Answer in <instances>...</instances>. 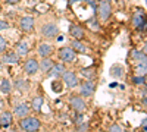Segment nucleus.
<instances>
[{"label": "nucleus", "instance_id": "obj_1", "mask_svg": "<svg viewBox=\"0 0 147 132\" xmlns=\"http://www.w3.org/2000/svg\"><path fill=\"white\" fill-rule=\"evenodd\" d=\"M19 129H22L24 132H38L41 128V122L38 117L35 116H25V117H21L19 119Z\"/></svg>", "mask_w": 147, "mask_h": 132}, {"label": "nucleus", "instance_id": "obj_2", "mask_svg": "<svg viewBox=\"0 0 147 132\" xmlns=\"http://www.w3.org/2000/svg\"><path fill=\"white\" fill-rule=\"evenodd\" d=\"M110 15H112V6H110L109 2L103 0V2L97 5V16H99L102 22H106L110 18Z\"/></svg>", "mask_w": 147, "mask_h": 132}, {"label": "nucleus", "instance_id": "obj_3", "mask_svg": "<svg viewBox=\"0 0 147 132\" xmlns=\"http://www.w3.org/2000/svg\"><path fill=\"white\" fill-rule=\"evenodd\" d=\"M69 104L74 110H75V113H84L85 110H87V106H85V101L84 98L81 97V95H72V97L69 98Z\"/></svg>", "mask_w": 147, "mask_h": 132}, {"label": "nucleus", "instance_id": "obj_4", "mask_svg": "<svg viewBox=\"0 0 147 132\" xmlns=\"http://www.w3.org/2000/svg\"><path fill=\"white\" fill-rule=\"evenodd\" d=\"M57 54H59L60 60L66 62V63H71V62H74L77 59V53L74 52L71 47H62V49H59Z\"/></svg>", "mask_w": 147, "mask_h": 132}, {"label": "nucleus", "instance_id": "obj_5", "mask_svg": "<svg viewBox=\"0 0 147 132\" xmlns=\"http://www.w3.org/2000/svg\"><path fill=\"white\" fill-rule=\"evenodd\" d=\"M41 34H43V37H46V38H53V37H56V35L59 34V28H57L56 23L49 22V23H44V25L41 27Z\"/></svg>", "mask_w": 147, "mask_h": 132}, {"label": "nucleus", "instance_id": "obj_6", "mask_svg": "<svg viewBox=\"0 0 147 132\" xmlns=\"http://www.w3.org/2000/svg\"><path fill=\"white\" fill-rule=\"evenodd\" d=\"M62 78H63V82L68 88H75L78 85V78L75 75V72L72 70H65L62 74Z\"/></svg>", "mask_w": 147, "mask_h": 132}, {"label": "nucleus", "instance_id": "obj_7", "mask_svg": "<svg viewBox=\"0 0 147 132\" xmlns=\"http://www.w3.org/2000/svg\"><path fill=\"white\" fill-rule=\"evenodd\" d=\"M37 70H38V62L35 57H30L24 62V72L27 75H35Z\"/></svg>", "mask_w": 147, "mask_h": 132}, {"label": "nucleus", "instance_id": "obj_8", "mask_svg": "<svg viewBox=\"0 0 147 132\" xmlns=\"http://www.w3.org/2000/svg\"><path fill=\"white\" fill-rule=\"evenodd\" d=\"M30 112H31V107H30L27 103H19V104H16V106L13 107V116H16V117H19V119L28 116Z\"/></svg>", "mask_w": 147, "mask_h": 132}, {"label": "nucleus", "instance_id": "obj_9", "mask_svg": "<svg viewBox=\"0 0 147 132\" xmlns=\"http://www.w3.org/2000/svg\"><path fill=\"white\" fill-rule=\"evenodd\" d=\"M19 28L24 32H31L34 29V18L32 16H22L19 19Z\"/></svg>", "mask_w": 147, "mask_h": 132}, {"label": "nucleus", "instance_id": "obj_10", "mask_svg": "<svg viewBox=\"0 0 147 132\" xmlns=\"http://www.w3.org/2000/svg\"><path fill=\"white\" fill-rule=\"evenodd\" d=\"M94 92V82L87 79V81H84L81 84V87H80V94H81V97H90V95Z\"/></svg>", "mask_w": 147, "mask_h": 132}, {"label": "nucleus", "instance_id": "obj_11", "mask_svg": "<svg viewBox=\"0 0 147 132\" xmlns=\"http://www.w3.org/2000/svg\"><path fill=\"white\" fill-rule=\"evenodd\" d=\"M65 70H66V69H65V65H63V63H55L50 69L46 72V75H47V78H56V76L62 75Z\"/></svg>", "mask_w": 147, "mask_h": 132}, {"label": "nucleus", "instance_id": "obj_12", "mask_svg": "<svg viewBox=\"0 0 147 132\" xmlns=\"http://www.w3.org/2000/svg\"><path fill=\"white\" fill-rule=\"evenodd\" d=\"M53 46L52 44H49V43H41L40 46H38V49H37V53H38V56L40 57H50L52 54H53Z\"/></svg>", "mask_w": 147, "mask_h": 132}, {"label": "nucleus", "instance_id": "obj_13", "mask_svg": "<svg viewBox=\"0 0 147 132\" xmlns=\"http://www.w3.org/2000/svg\"><path fill=\"white\" fill-rule=\"evenodd\" d=\"M19 62V56L15 53V50L13 52H5L3 53V57H2V63H5V65H16Z\"/></svg>", "mask_w": 147, "mask_h": 132}, {"label": "nucleus", "instance_id": "obj_14", "mask_svg": "<svg viewBox=\"0 0 147 132\" xmlns=\"http://www.w3.org/2000/svg\"><path fill=\"white\" fill-rule=\"evenodd\" d=\"M69 35L71 37H74L75 40H82L84 38V28L81 25H77V23H71V27H69Z\"/></svg>", "mask_w": 147, "mask_h": 132}, {"label": "nucleus", "instance_id": "obj_15", "mask_svg": "<svg viewBox=\"0 0 147 132\" xmlns=\"http://www.w3.org/2000/svg\"><path fill=\"white\" fill-rule=\"evenodd\" d=\"M13 123V115L10 112H2L0 113V126L2 128H9Z\"/></svg>", "mask_w": 147, "mask_h": 132}, {"label": "nucleus", "instance_id": "obj_16", "mask_svg": "<svg viewBox=\"0 0 147 132\" xmlns=\"http://www.w3.org/2000/svg\"><path fill=\"white\" fill-rule=\"evenodd\" d=\"M28 52H30V47H28V44H27L25 41H19V43L16 44V47H15V53H16L19 57L27 56Z\"/></svg>", "mask_w": 147, "mask_h": 132}, {"label": "nucleus", "instance_id": "obj_17", "mask_svg": "<svg viewBox=\"0 0 147 132\" xmlns=\"http://www.w3.org/2000/svg\"><path fill=\"white\" fill-rule=\"evenodd\" d=\"M43 97L41 95H34L32 97V101H31V109L37 113H40L41 112V107H43Z\"/></svg>", "mask_w": 147, "mask_h": 132}, {"label": "nucleus", "instance_id": "obj_18", "mask_svg": "<svg viewBox=\"0 0 147 132\" xmlns=\"http://www.w3.org/2000/svg\"><path fill=\"white\" fill-rule=\"evenodd\" d=\"M69 47H71V49L75 52V53H85V52H87V47H85L80 40H72Z\"/></svg>", "mask_w": 147, "mask_h": 132}, {"label": "nucleus", "instance_id": "obj_19", "mask_svg": "<svg viewBox=\"0 0 147 132\" xmlns=\"http://www.w3.org/2000/svg\"><path fill=\"white\" fill-rule=\"evenodd\" d=\"M15 87H16V90H19L21 92H27V91L30 90V84H28L27 79L19 78V79L15 81Z\"/></svg>", "mask_w": 147, "mask_h": 132}, {"label": "nucleus", "instance_id": "obj_20", "mask_svg": "<svg viewBox=\"0 0 147 132\" xmlns=\"http://www.w3.org/2000/svg\"><path fill=\"white\" fill-rule=\"evenodd\" d=\"M53 65H55V62L52 60L50 57H44L43 60H41V62L38 63V69H41V70L44 72V74H46V72H47L49 69H50V68H52Z\"/></svg>", "mask_w": 147, "mask_h": 132}, {"label": "nucleus", "instance_id": "obj_21", "mask_svg": "<svg viewBox=\"0 0 147 132\" xmlns=\"http://www.w3.org/2000/svg\"><path fill=\"white\" fill-rule=\"evenodd\" d=\"M80 74H81L84 78H87V79L93 81V79H94V76H96V70H94L93 68H84V69H81V70H80Z\"/></svg>", "mask_w": 147, "mask_h": 132}, {"label": "nucleus", "instance_id": "obj_22", "mask_svg": "<svg viewBox=\"0 0 147 132\" xmlns=\"http://www.w3.org/2000/svg\"><path fill=\"white\" fill-rule=\"evenodd\" d=\"M144 21H146V19H144V12H143V10H137V13L134 15V18H132V25L137 28L140 23L144 22Z\"/></svg>", "mask_w": 147, "mask_h": 132}, {"label": "nucleus", "instance_id": "obj_23", "mask_svg": "<svg viewBox=\"0 0 147 132\" xmlns=\"http://www.w3.org/2000/svg\"><path fill=\"white\" fill-rule=\"evenodd\" d=\"M12 91V84L9 79H2V82H0V92L3 94H9Z\"/></svg>", "mask_w": 147, "mask_h": 132}, {"label": "nucleus", "instance_id": "obj_24", "mask_svg": "<svg viewBox=\"0 0 147 132\" xmlns=\"http://www.w3.org/2000/svg\"><path fill=\"white\" fill-rule=\"evenodd\" d=\"M122 74H124V69H122L121 65H113L112 68H110V75H112L113 78H121Z\"/></svg>", "mask_w": 147, "mask_h": 132}, {"label": "nucleus", "instance_id": "obj_25", "mask_svg": "<svg viewBox=\"0 0 147 132\" xmlns=\"http://www.w3.org/2000/svg\"><path fill=\"white\" fill-rule=\"evenodd\" d=\"M52 90H53L56 94H60V92L63 91V84L60 82L59 79H55V81L52 82Z\"/></svg>", "mask_w": 147, "mask_h": 132}, {"label": "nucleus", "instance_id": "obj_26", "mask_svg": "<svg viewBox=\"0 0 147 132\" xmlns=\"http://www.w3.org/2000/svg\"><path fill=\"white\" fill-rule=\"evenodd\" d=\"M136 75L144 76L146 75V62H138L136 66Z\"/></svg>", "mask_w": 147, "mask_h": 132}, {"label": "nucleus", "instance_id": "obj_27", "mask_svg": "<svg viewBox=\"0 0 147 132\" xmlns=\"http://www.w3.org/2000/svg\"><path fill=\"white\" fill-rule=\"evenodd\" d=\"M131 57L137 59L138 62H146V54L138 52V50H131Z\"/></svg>", "mask_w": 147, "mask_h": 132}, {"label": "nucleus", "instance_id": "obj_28", "mask_svg": "<svg viewBox=\"0 0 147 132\" xmlns=\"http://www.w3.org/2000/svg\"><path fill=\"white\" fill-rule=\"evenodd\" d=\"M87 25H88V27H90V29H93V31H100V25H99V23H97V22L94 21V18L88 19Z\"/></svg>", "mask_w": 147, "mask_h": 132}, {"label": "nucleus", "instance_id": "obj_29", "mask_svg": "<svg viewBox=\"0 0 147 132\" xmlns=\"http://www.w3.org/2000/svg\"><path fill=\"white\" fill-rule=\"evenodd\" d=\"M6 47H7V43H6V40L0 35V54H3L5 52H6Z\"/></svg>", "mask_w": 147, "mask_h": 132}, {"label": "nucleus", "instance_id": "obj_30", "mask_svg": "<svg viewBox=\"0 0 147 132\" xmlns=\"http://www.w3.org/2000/svg\"><path fill=\"white\" fill-rule=\"evenodd\" d=\"M107 132H122V128H121L118 123H113V125L109 126V131H107Z\"/></svg>", "mask_w": 147, "mask_h": 132}, {"label": "nucleus", "instance_id": "obj_31", "mask_svg": "<svg viewBox=\"0 0 147 132\" xmlns=\"http://www.w3.org/2000/svg\"><path fill=\"white\" fill-rule=\"evenodd\" d=\"M132 81H134V84H144L146 76H138V75H136V76L132 78Z\"/></svg>", "mask_w": 147, "mask_h": 132}, {"label": "nucleus", "instance_id": "obj_32", "mask_svg": "<svg viewBox=\"0 0 147 132\" xmlns=\"http://www.w3.org/2000/svg\"><path fill=\"white\" fill-rule=\"evenodd\" d=\"M77 131L78 132H85V131H87V123H84V122L78 123L77 125Z\"/></svg>", "mask_w": 147, "mask_h": 132}, {"label": "nucleus", "instance_id": "obj_33", "mask_svg": "<svg viewBox=\"0 0 147 132\" xmlns=\"http://www.w3.org/2000/svg\"><path fill=\"white\" fill-rule=\"evenodd\" d=\"M84 113H77V116H75V123L78 125V123H81V122H84V116H82Z\"/></svg>", "mask_w": 147, "mask_h": 132}, {"label": "nucleus", "instance_id": "obj_34", "mask_svg": "<svg viewBox=\"0 0 147 132\" xmlns=\"http://www.w3.org/2000/svg\"><path fill=\"white\" fill-rule=\"evenodd\" d=\"M9 28V23L3 19H0V31H3V29H7Z\"/></svg>", "mask_w": 147, "mask_h": 132}, {"label": "nucleus", "instance_id": "obj_35", "mask_svg": "<svg viewBox=\"0 0 147 132\" xmlns=\"http://www.w3.org/2000/svg\"><path fill=\"white\" fill-rule=\"evenodd\" d=\"M5 2L7 5H16V3H19V0H5Z\"/></svg>", "mask_w": 147, "mask_h": 132}, {"label": "nucleus", "instance_id": "obj_36", "mask_svg": "<svg viewBox=\"0 0 147 132\" xmlns=\"http://www.w3.org/2000/svg\"><path fill=\"white\" fill-rule=\"evenodd\" d=\"M2 110H3V101L0 100V112H2Z\"/></svg>", "mask_w": 147, "mask_h": 132}, {"label": "nucleus", "instance_id": "obj_37", "mask_svg": "<svg viewBox=\"0 0 147 132\" xmlns=\"http://www.w3.org/2000/svg\"><path fill=\"white\" fill-rule=\"evenodd\" d=\"M2 66H3V63H2V60H0V69H2Z\"/></svg>", "mask_w": 147, "mask_h": 132}, {"label": "nucleus", "instance_id": "obj_38", "mask_svg": "<svg viewBox=\"0 0 147 132\" xmlns=\"http://www.w3.org/2000/svg\"><path fill=\"white\" fill-rule=\"evenodd\" d=\"M69 2H71V3H74V2H77V0H69Z\"/></svg>", "mask_w": 147, "mask_h": 132}, {"label": "nucleus", "instance_id": "obj_39", "mask_svg": "<svg viewBox=\"0 0 147 132\" xmlns=\"http://www.w3.org/2000/svg\"><path fill=\"white\" fill-rule=\"evenodd\" d=\"M122 132H129V131H124V129H122Z\"/></svg>", "mask_w": 147, "mask_h": 132}, {"label": "nucleus", "instance_id": "obj_40", "mask_svg": "<svg viewBox=\"0 0 147 132\" xmlns=\"http://www.w3.org/2000/svg\"><path fill=\"white\" fill-rule=\"evenodd\" d=\"M106 2H109V3H110V0H106Z\"/></svg>", "mask_w": 147, "mask_h": 132}, {"label": "nucleus", "instance_id": "obj_41", "mask_svg": "<svg viewBox=\"0 0 147 132\" xmlns=\"http://www.w3.org/2000/svg\"><path fill=\"white\" fill-rule=\"evenodd\" d=\"M100 132H105V131H100Z\"/></svg>", "mask_w": 147, "mask_h": 132}]
</instances>
